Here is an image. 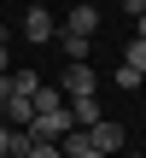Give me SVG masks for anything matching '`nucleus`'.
I'll return each mask as SVG.
<instances>
[{
	"label": "nucleus",
	"instance_id": "obj_1",
	"mask_svg": "<svg viewBox=\"0 0 146 158\" xmlns=\"http://www.w3.org/2000/svg\"><path fill=\"white\" fill-rule=\"evenodd\" d=\"M53 35H59L53 12H47V6H29V12H23V41H29V47H47Z\"/></svg>",
	"mask_w": 146,
	"mask_h": 158
},
{
	"label": "nucleus",
	"instance_id": "obj_2",
	"mask_svg": "<svg viewBox=\"0 0 146 158\" xmlns=\"http://www.w3.org/2000/svg\"><path fill=\"white\" fill-rule=\"evenodd\" d=\"M88 141H94V152H105V158L129 147V135H123V123H111V117H99V123L88 129Z\"/></svg>",
	"mask_w": 146,
	"mask_h": 158
},
{
	"label": "nucleus",
	"instance_id": "obj_3",
	"mask_svg": "<svg viewBox=\"0 0 146 158\" xmlns=\"http://www.w3.org/2000/svg\"><path fill=\"white\" fill-rule=\"evenodd\" d=\"M59 88H64V100H82V94L99 88V76H94V64H70V70L59 76Z\"/></svg>",
	"mask_w": 146,
	"mask_h": 158
},
{
	"label": "nucleus",
	"instance_id": "obj_4",
	"mask_svg": "<svg viewBox=\"0 0 146 158\" xmlns=\"http://www.w3.org/2000/svg\"><path fill=\"white\" fill-rule=\"evenodd\" d=\"M59 29H70V35H88V41H94V29H99V6H88V0H82V6H70V18H64Z\"/></svg>",
	"mask_w": 146,
	"mask_h": 158
},
{
	"label": "nucleus",
	"instance_id": "obj_5",
	"mask_svg": "<svg viewBox=\"0 0 146 158\" xmlns=\"http://www.w3.org/2000/svg\"><path fill=\"white\" fill-rule=\"evenodd\" d=\"M53 41H59V53H64L70 64H88V53H94V41H88V35H70V29H59Z\"/></svg>",
	"mask_w": 146,
	"mask_h": 158
},
{
	"label": "nucleus",
	"instance_id": "obj_6",
	"mask_svg": "<svg viewBox=\"0 0 146 158\" xmlns=\"http://www.w3.org/2000/svg\"><path fill=\"white\" fill-rule=\"evenodd\" d=\"M29 106H35V117H53V111H64V106H70V100H64V88H59V82H53V88H47V82H41V88H35V100H29Z\"/></svg>",
	"mask_w": 146,
	"mask_h": 158
},
{
	"label": "nucleus",
	"instance_id": "obj_7",
	"mask_svg": "<svg viewBox=\"0 0 146 158\" xmlns=\"http://www.w3.org/2000/svg\"><path fill=\"white\" fill-rule=\"evenodd\" d=\"M70 123H76V129H94V123H99V100H94V94L70 100Z\"/></svg>",
	"mask_w": 146,
	"mask_h": 158
},
{
	"label": "nucleus",
	"instance_id": "obj_8",
	"mask_svg": "<svg viewBox=\"0 0 146 158\" xmlns=\"http://www.w3.org/2000/svg\"><path fill=\"white\" fill-rule=\"evenodd\" d=\"M6 82H12V94H23V100H35V88H41V76H35V70H12Z\"/></svg>",
	"mask_w": 146,
	"mask_h": 158
},
{
	"label": "nucleus",
	"instance_id": "obj_9",
	"mask_svg": "<svg viewBox=\"0 0 146 158\" xmlns=\"http://www.w3.org/2000/svg\"><path fill=\"white\" fill-rule=\"evenodd\" d=\"M123 64H129V70L146 82V41H129V47H123Z\"/></svg>",
	"mask_w": 146,
	"mask_h": 158
},
{
	"label": "nucleus",
	"instance_id": "obj_10",
	"mask_svg": "<svg viewBox=\"0 0 146 158\" xmlns=\"http://www.w3.org/2000/svg\"><path fill=\"white\" fill-rule=\"evenodd\" d=\"M111 76H117V88H123V94H140V88H146V82H140V76H135V70H129V64H117Z\"/></svg>",
	"mask_w": 146,
	"mask_h": 158
},
{
	"label": "nucleus",
	"instance_id": "obj_11",
	"mask_svg": "<svg viewBox=\"0 0 146 158\" xmlns=\"http://www.w3.org/2000/svg\"><path fill=\"white\" fill-rule=\"evenodd\" d=\"M0 76H12V35L0 29Z\"/></svg>",
	"mask_w": 146,
	"mask_h": 158
},
{
	"label": "nucleus",
	"instance_id": "obj_12",
	"mask_svg": "<svg viewBox=\"0 0 146 158\" xmlns=\"http://www.w3.org/2000/svg\"><path fill=\"white\" fill-rule=\"evenodd\" d=\"M23 158H64V152H59V147H29Z\"/></svg>",
	"mask_w": 146,
	"mask_h": 158
},
{
	"label": "nucleus",
	"instance_id": "obj_13",
	"mask_svg": "<svg viewBox=\"0 0 146 158\" xmlns=\"http://www.w3.org/2000/svg\"><path fill=\"white\" fill-rule=\"evenodd\" d=\"M123 12H129V18H140V12H146V0H123Z\"/></svg>",
	"mask_w": 146,
	"mask_h": 158
},
{
	"label": "nucleus",
	"instance_id": "obj_14",
	"mask_svg": "<svg viewBox=\"0 0 146 158\" xmlns=\"http://www.w3.org/2000/svg\"><path fill=\"white\" fill-rule=\"evenodd\" d=\"M135 41H146V12H140V18H135Z\"/></svg>",
	"mask_w": 146,
	"mask_h": 158
},
{
	"label": "nucleus",
	"instance_id": "obj_15",
	"mask_svg": "<svg viewBox=\"0 0 146 158\" xmlns=\"http://www.w3.org/2000/svg\"><path fill=\"white\" fill-rule=\"evenodd\" d=\"M123 158H146V152H123Z\"/></svg>",
	"mask_w": 146,
	"mask_h": 158
}]
</instances>
